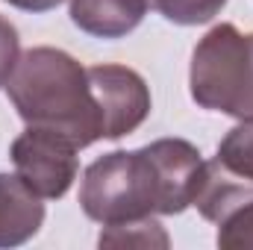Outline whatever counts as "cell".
<instances>
[{
	"label": "cell",
	"instance_id": "1",
	"mask_svg": "<svg viewBox=\"0 0 253 250\" xmlns=\"http://www.w3.org/2000/svg\"><path fill=\"white\" fill-rule=\"evenodd\" d=\"M6 94L27 126L68 135L80 150L103 138V115L88 68L56 47H30L15 65Z\"/></svg>",
	"mask_w": 253,
	"mask_h": 250
},
{
	"label": "cell",
	"instance_id": "2",
	"mask_svg": "<svg viewBox=\"0 0 253 250\" xmlns=\"http://www.w3.org/2000/svg\"><path fill=\"white\" fill-rule=\"evenodd\" d=\"M80 206L103 227L168 215V188L150 144L138 150H115L91 162L83 174Z\"/></svg>",
	"mask_w": 253,
	"mask_h": 250
},
{
	"label": "cell",
	"instance_id": "3",
	"mask_svg": "<svg viewBox=\"0 0 253 250\" xmlns=\"http://www.w3.org/2000/svg\"><path fill=\"white\" fill-rule=\"evenodd\" d=\"M191 97L200 109L253 118V33L212 27L191 53Z\"/></svg>",
	"mask_w": 253,
	"mask_h": 250
},
{
	"label": "cell",
	"instance_id": "4",
	"mask_svg": "<svg viewBox=\"0 0 253 250\" xmlns=\"http://www.w3.org/2000/svg\"><path fill=\"white\" fill-rule=\"evenodd\" d=\"M77 144L47 126H27L12 141L15 174L42 200H59L77 180Z\"/></svg>",
	"mask_w": 253,
	"mask_h": 250
},
{
	"label": "cell",
	"instance_id": "5",
	"mask_svg": "<svg viewBox=\"0 0 253 250\" xmlns=\"http://www.w3.org/2000/svg\"><path fill=\"white\" fill-rule=\"evenodd\" d=\"M88 83L103 115V138H124L147 121L150 88L138 71L124 65H91Z\"/></svg>",
	"mask_w": 253,
	"mask_h": 250
},
{
	"label": "cell",
	"instance_id": "6",
	"mask_svg": "<svg viewBox=\"0 0 253 250\" xmlns=\"http://www.w3.org/2000/svg\"><path fill=\"white\" fill-rule=\"evenodd\" d=\"M44 224V203L18 174H0V248L30 242Z\"/></svg>",
	"mask_w": 253,
	"mask_h": 250
},
{
	"label": "cell",
	"instance_id": "7",
	"mask_svg": "<svg viewBox=\"0 0 253 250\" xmlns=\"http://www.w3.org/2000/svg\"><path fill=\"white\" fill-rule=\"evenodd\" d=\"M147 9V0H71V21L94 39H124Z\"/></svg>",
	"mask_w": 253,
	"mask_h": 250
},
{
	"label": "cell",
	"instance_id": "8",
	"mask_svg": "<svg viewBox=\"0 0 253 250\" xmlns=\"http://www.w3.org/2000/svg\"><path fill=\"white\" fill-rule=\"evenodd\" d=\"M253 200V183L245 177H236L230 174L218 159L206 162L203 168V183L197 188V197L191 206H197V212L212 221V224H221L230 212H236L239 206L251 203Z\"/></svg>",
	"mask_w": 253,
	"mask_h": 250
},
{
	"label": "cell",
	"instance_id": "9",
	"mask_svg": "<svg viewBox=\"0 0 253 250\" xmlns=\"http://www.w3.org/2000/svg\"><path fill=\"white\" fill-rule=\"evenodd\" d=\"M230 174L245 177L253 183V118H242V124L233 126L221 144H218V156H215Z\"/></svg>",
	"mask_w": 253,
	"mask_h": 250
},
{
	"label": "cell",
	"instance_id": "10",
	"mask_svg": "<svg viewBox=\"0 0 253 250\" xmlns=\"http://www.w3.org/2000/svg\"><path fill=\"white\" fill-rule=\"evenodd\" d=\"M100 248H168V236L153 218H141L106 227L100 233Z\"/></svg>",
	"mask_w": 253,
	"mask_h": 250
},
{
	"label": "cell",
	"instance_id": "11",
	"mask_svg": "<svg viewBox=\"0 0 253 250\" xmlns=\"http://www.w3.org/2000/svg\"><path fill=\"white\" fill-rule=\"evenodd\" d=\"M150 9H156L165 21L180 27H197L221 15L227 0H147Z\"/></svg>",
	"mask_w": 253,
	"mask_h": 250
},
{
	"label": "cell",
	"instance_id": "12",
	"mask_svg": "<svg viewBox=\"0 0 253 250\" xmlns=\"http://www.w3.org/2000/svg\"><path fill=\"white\" fill-rule=\"evenodd\" d=\"M218 248L224 250H253V200L230 212L218 224Z\"/></svg>",
	"mask_w": 253,
	"mask_h": 250
},
{
	"label": "cell",
	"instance_id": "13",
	"mask_svg": "<svg viewBox=\"0 0 253 250\" xmlns=\"http://www.w3.org/2000/svg\"><path fill=\"white\" fill-rule=\"evenodd\" d=\"M21 59V39H18V30L0 15V88H6L15 65Z\"/></svg>",
	"mask_w": 253,
	"mask_h": 250
},
{
	"label": "cell",
	"instance_id": "14",
	"mask_svg": "<svg viewBox=\"0 0 253 250\" xmlns=\"http://www.w3.org/2000/svg\"><path fill=\"white\" fill-rule=\"evenodd\" d=\"M6 3L15 9H24V12H50L65 0H6Z\"/></svg>",
	"mask_w": 253,
	"mask_h": 250
}]
</instances>
